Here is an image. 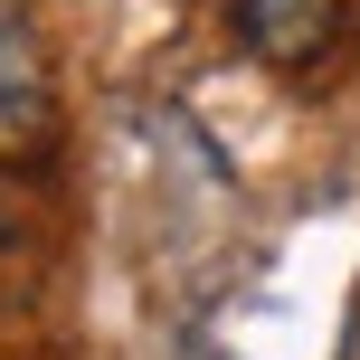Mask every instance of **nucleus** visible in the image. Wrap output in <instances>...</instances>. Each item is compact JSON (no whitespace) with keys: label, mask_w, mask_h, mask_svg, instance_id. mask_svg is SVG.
I'll list each match as a JSON object with an SVG mask.
<instances>
[{"label":"nucleus","mask_w":360,"mask_h":360,"mask_svg":"<svg viewBox=\"0 0 360 360\" xmlns=\"http://www.w3.org/2000/svg\"><path fill=\"white\" fill-rule=\"evenodd\" d=\"M57 143V67L29 0H0V162H29Z\"/></svg>","instance_id":"nucleus-1"},{"label":"nucleus","mask_w":360,"mask_h":360,"mask_svg":"<svg viewBox=\"0 0 360 360\" xmlns=\"http://www.w3.org/2000/svg\"><path fill=\"white\" fill-rule=\"evenodd\" d=\"M228 29L266 67H313L342 38V0H228Z\"/></svg>","instance_id":"nucleus-2"}]
</instances>
